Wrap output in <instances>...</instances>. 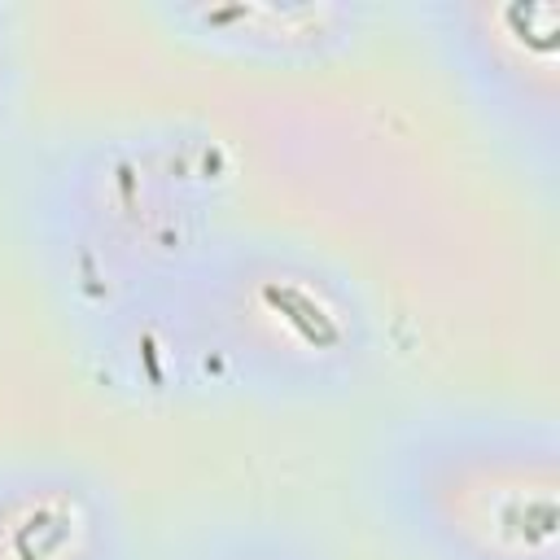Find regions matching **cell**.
Masks as SVG:
<instances>
[{
	"label": "cell",
	"mask_w": 560,
	"mask_h": 560,
	"mask_svg": "<svg viewBox=\"0 0 560 560\" xmlns=\"http://www.w3.org/2000/svg\"><path fill=\"white\" fill-rule=\"evenodd\" d=\"M136 398L232 394L258 402H346L381 368L385 337L368 284L319 245L223 228L175 289L88 350Z\"/></svg>",
	"instance_id": "obj_1"
},
{
	"label": "cell",
	"mask_w": 560,
	"mask_h": 560,
	"mask_svg": "<svg viewBox=\"0 0 560 560\" xmlns=\"http://www.w3.org/2000/svg\"><path fill=\"white\" fill-rule=\"evenodd\" d=\"M372 503L420 560H560V429L499 402H433L372 451Z\"/></svg>",
	"instance_id": "obj_3"
},
{
	"label": "cell",
	"mask_w": 560,
	"mask_h": 560,
	"mask_svg": "<svg viewBox=\"0 0 560 560\" xmlns=\"http://www.w3.org/2000/svg\"><path fill=\"white\" fill-rule=\"evenodd\" d=\"M411 18L481 127L542 184L560 171V0H420Z\"/></svg>",
	"instance_id": "obj_4"
},
{
	"label": "cell",
	"mask_w": 560,
	"mask_h": 560,
	"mask_svg": "<svg viewBox=\"0 0 560 560\" xmlns=\"http://www.w3.org/2000/svg\"><path fill=\"white\" fill-rule=\"evenodd\" d=\"M171 560H337V556L293 521L228 516L184 538Z\"/></svg>",
	"instance_id": "obj_7"
},
{
	"label": "cell",
	"mask_w": 560,
	"mask_h": 560,
	"mask_svg": "<svg viewBox=\"0 0 560 560\" xmlns=\"http://www.w3.org/2000/svg\"><path fill=\"white\" fill-rule=\"evenodd\" d=\"M22 96V39H18V13L0 4V136L9 131Z\"/></svg>",
	"instance_id": "obj_8"
},
{
	"label": "cell",
	"mask_w": 560,
	"mask_h": 560,
	"mask_svg": "<svg viewBox=\"0 0 560 560\" xmlns=\"http://www.w3.org/2000/svg\"><path fill=\"white\" fill-rule=\"evenodd\" d=\"M0 560H136L114 481L74 455H4Z\"/></svg>",
	"instance_id": "obj_6"
},
{
	"label": "cell",
	"mask_w": 560,
	"mask_h": 560,
	"mask_svg": "<svg viewBox=\"0 0 560 560\" xmlns=\"http://www.w3.org/2000/svg\"><path fill=\"white\" fill-rule=\"evenodd\" d=\"M149 18L219 61L315 70L354 52L376 9L368 0H158Z\"/></svg>",
	"instance_id": "obj_5"
},
{
	"label": "cell",
	"mask_w": 560,
	"mask_h": 560,
	"mask_svg": "<svg viewBox=\"0 0 560 560\" xmlns=\"http://www.w3.org/2000/svg\"><path fill=\"white\" fill-rule=\"evenodd\" d=\"M236 162L197 118L109 122L57 144L26 184L22 228L83 350L153 311L228 228Z\"/></svg>",
	"instance_id": "obj_2"
}]
</instances>
